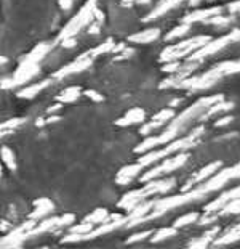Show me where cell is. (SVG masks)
<instances>
[{"label": "cell", "instance_id": "cell-1", "mask_svg": "<svg viewBox=\"0 0 240 249\" xmlns=\"http://www.w3.org/2000/svg\"><path fill=\"white\" fill-rule=\"evenodd\" d=\"M205 134V125H197L194 127L186 137H181V139H175L170 143H167V146L162 148V150H151L140 158V161L144 167H149L152 164H156L157 161L163 160V158L170 156L172 153H179V151H188L191 148L197 146L202 142V135Z\"/></svg>", "mask_w": 240, "mask_h": 249}, {"label": "cell", "instance_id": "cell-2", "mask_svg": "<svg viewBox=\"0 0 240 249\" xmlns=\"http://www.w3.org/2000/svg\"><path fill=\"white\" fill-rule=\"evenodd\" d=\"M176 185V178L175 177H170V178H156V180H149L146 182L143 188H138V190H131V192H127L124 196L120 198L119 201V208L130 213L133 208H136L141 201L147 199L149 196L152 195H157V193H168L170 190H173Z\"/></svg>", "mask_w": 240, "mask_h": 249}, {"label": "cell", "instance_id": "cell-3", "mask_svg": "<svg viewBox=\"0 0 240 249\" xmlns=\"http://www.w3.org/2000/svg\"><path fill=\"white\" fill-rule=\"evenodd\" d=\"M95 8H96V0H88V2L69 19V23L60 31V34L56 37L58 44H60L61 40L67 39V37H76L82 29L88 28L95 21Z\"/></svg>", "mask_w": 240, "mask_h": 249}, {"label": "cell", "instance_id": "cell-4", "mask_svg": "<svg viewBox=\"0 0 240 249\" xmlns=\"http://www.w3.org/2000/svg\"><path fill=\"white\" fill-rule=\"evenodd\" d=\"M211 37L210 36H195V37H191V39H186V40H181L178 44H173L167 47V49L162 50V53L159 56V61L162 63H167V61H172V60H186L189 55H192L197 49H200L202 45H205L207 42H210Z\"/></svg>", "mask_w": 240, "mask_h": 249}, {"label": "cell", "instance_id": "cell-5", "mask_svg": "<svg viewBox=\"0 0 240 249\" xmlns=\"http://www.w3.org/2000/svg\"><path fill=\"white\" fill-rule=\"evenodd\" d=\"M207 196H208V193L202 187H197V188L194 187L192 190H188V192H181L179 195H173V196H167V198L156 199L154 209L167 214L168 211H173L176 208H181V206L191 204V203H194V201H202V199H205Z\"/></svg>", "mask_w": 240, "mask_h": 249}, {"label": "cell", "instance_id": "cell-6", "mask_svg": "<svg viewBox=\"0 0 240 249\" xmlns=\"http://www.w3.org/2000/svg\"><path fill=\"white\" fill-rule=\"evenodd\" d=\"M236 42H240V28H236L234 31H231L229 34L218 37V39H211L210 42H207L205 45H202L200 49H197L194 53L189 55L186 60H189V61H204L205 58L218 53V52H221L223 49H226L227 45L236 44Z\"/></svg>", "mask_w": 240, "mask_h": 249}, {"label": "cell", "instance_id": "cell-7", "mask_svg": "<svg viewBox=\"0 0 240 249\" xmlns=\"http://www.w3.org/2000/svg\"><path fill=\"white\" fill-rule=\"evenodd\" d=\"M189 160V153L188 151H179L178 155H175L172 158H167V160H163L160 164L157 166H154L152 169H149L141 176V182L146 183L149 180H156V178H160L165 174H170V172H175L181 169L186 164V161Z\"/></svg>", "mask_w": 240, "mask_h": 249}, {"label": "cell", "instance_id": "cell-8", "mask_svg": "<svg viewBox=\"0 0 240 249\" xmlns=\"http://www.w3.org/2000/svg\"><path fill=\"white\" fill-rule=\"evenodd\" d=\"M239 177H240V162L236 164V166H231V167H223L221 171H218L208 180H205L200 187L210 195L213 192H216V190H221L224 185L227 182H231L232 178H239Z\"/></svg>", "mask_w": 240, "mask_h": 249}, {"label": "cell", "instance_id": "cell-9", "mask_svg": "<svg viewBox=\"0 0 240 249\" xmlns=\"http://www.w3.org/2000/svg\"><path fill=\"white\" fill-rule=\"evenodd\" d=\"M37 225V220L28 219L18 227H13L12 230L7 231V235L2 238V248H19L23 246L26 240H29V231Z\"/></svg>", "mask_w": 240, "mask_h": 249}, {"label": "cell", "instance_id": "cell-10", "mask_svg": "<svg viewBox=\"0 0 240 249\" xmlns=\"http://www.w3.org/2000/svg\"><path fill=\"white\" fill-rule=\"evenodd\" d=\"M76 220V215L74 214H64V215H53V217H47L37 224L34 229L29 231V238H34V236H39L42 233H48V231H53V230H58V229H63V227H71Z\"/></svg>", "mask_w": 240, "mask_h": 249}, {"label": "cell", "instance_id": "cell-11", "mask_svg": "<svg viewBox=\"0 0 240 249\" xmlns=\"http://www.w3.org/2000/svg\"><path fill=\"white\" fill-rule=\"evenodd\" d=\"M92 65H93V58L90 56L88 53H83V55L77 56L74 61L67 63L66 66H63V68H60L58 71L53 72V74H51V79H53V81H63V79H66V77H69V76H72V74L87 71Z\"/></svg>", "mask_w": 240, "mask_h": 249}, {"label": "cell", "instance_id": "cell-12", "mask_svg": "<svg viewBox=\"0 0 240 249\" xmlns=\"http://www.w3.org/2000/svg\"><path fill=\"white\" fill-rule=\"evenodd\" d=\"M40 74V63H31V61H21L19 66L16 68V71L13 72L12 77V86L21 87L24 84H28L31 79H34L35 76Z\"/></svg>", "mask_w": 240, "mask_h": 249}, {"label": "cell", "instance_id": "cell-13", "mask_svg": "<svg viewBox=\"0 0 240 249\" xmlns=\"http://www.w3.org/2000/svg\"><path fill=\"white\" fill-rule=\"evenodd\" d=\"M221 166H223L221 161H215V162H210V164H207V166H204L202 169H199L195 174H192L191 178L186 182L184 187L181 188V192H188V190L194 188L197 183H204L205 180H208L213 176V174H216L218 169H220Z\"/></svg>", "mask_w": 240, "mask_h": 249}, {"label": "cell", "instance_id": "cell-14", "mask_svg": "<svg viewBox=\"0 0 240 249\" xmlns=\"http://www.w3.org/2000/svg\"><path fill=\"white\" fill-rule=\"evenodd\" d=\"M240 72V60H231V61H221L218 63L204 72L208 79H215V81H221L223 77L226 76H232V74H239Z\"/></svg>", "mask_w": 240, "mask_h": 249}, {"label": "cell", "instance_id": "cell-15", "mask_svg": "<svg viewBox=\"0 0 240 249\" xmlns=\"http://www.w3.org/2000/svg\"><path fill=\"white\" fill-rule=\"evenodd\" d=\"M226 7H210V8H204V10H194V12H189L188 15H184L181 23H186V24H195V23H202L204 24L208 18L215 17V15H220L223 13Z\"/></svg>", "mask_w": 240, "mask_h": 249}, {"label": "cell", "instance_id": "cell-16", "mask_svg": "<svg viewBox=\"0 0 240 249\" xmlns=\"http://www.w3.org/2000/svg\"><path fill=\"white\" fill-rule=\"evenodd\" d=\"M236 198H240V185L239 187H234L231 190H226V192H223L218 198H215L213 201H210L208 204L204 206V213H218L223 206H226L229 201L236 199Z\"/></svg>", "mask_w": 240, "mask_h": 249}, {"label": "cell", "instance_id": "cell-17", "mask_svg": "<svg viewBox=\"0 0 240 249\" xmlns=\"http://www.w3.org/2000/svg\"><path fill=\"white\" fill-rule=\"evenodd\" d=\"M183 2H186V0H160L156 7L143 18V23H151V21H156L157 18H162L163 15L172 12V10L176 7H179Z\"/></svg>", "mask_w": 240, "mask_h": 249}, {"label": "cell", "instance_id": "cell-18", "mask_svg": "<svg viewBox=\"0 0 240 249\" xmlns=\"http://www.w3.org/2000/svg\"><path fill=\"white\" fill-rule=\"evenodd\" d=\"M143 169H144V166L140 161L135 162V164H128V166H124L119 172H117L115 183L122 185V187H124V185H128L133 178H136L138 176H140Z\"/></svg>", "mask_w": 240, "mask_h": 249}, {"label": "cell", "instance_id": "cell-19", "mask_svg": "<svg viewBox=\"0 0 240 249\" xmlns=\"http://www.w3.org/2000/svg\"><path fill=\"white\" fill-rule=\"evenodd\" d=\"M146 116H147V113L143 108H131V109H128L120 119L115 121V125L117 127H130L135 124H143L144 121H146Z\"/></svg>", "mask_w": 240, "mask_h": 249}, {"label": "cell", "instance_id": "cell-20", "mask_svg": "<svg viewBox=\"0 0 240 249\" xmlns=\"http://www.w3.org/2000/svg\"><path fill=\"white\" fill-rule=\"evenodd\" d=\"M220 227H211L208 229L207 231H204V235L197 236V238H192V240L188 243V248L191 249H205L208 246H211V243L220 236Z\"/></svg>", "mask_w": 240, "mask_h": 249}, {"label": "cell", "instance_id": "cell-21", "mask_svg": "<svg viewBox=\"0 0 240 249\" xmlns=\"http://www.w3.org/2000/svg\"><path fill=\"white\" fill-rule=\"evenodd\" d=\"M34 211L29 214L28 219H34V220H40L42 217H48L53 211H55V203L50 199V198H39L35 199L34 203Z\"/></svg>", "mask_w": 240, "mask_h": 249}, {"label": "cell", "instance_id": "cell-22", "mask_svg": "<svg viewBox=\"0 0 240 249\" xmlns=\"http://www.w3.org/2000/svg\"><path fill=\"white\" fill-rule=\"evenodd\" d=\"M51 82H53V79H44V81H40V82H37V84L26 86V87L19 89L18 92H16V97H18V98H24V100H32V98H35L40 92H44L45 89L50 87Z\"/></svg>", "mask_w": 240, "mask_h": 249}, {"label": "cell", "instance_id": "cell-23", "mask_svg": "<svg viewBox=\"0 0 240 249\" xmlns=\"http://www.w3.org/2000/svg\"><path fill=\"white\" fill-rule=\"evenodd\" d=\"M160 37V29L159 28H147L140 33H135L131 36H128L127 39L131 44H140V45H146V44H152Z\"/></svg>", "mask_w": 240, "mask_h": 249}, {"label": "cell", "instance_id": "cell-24", "mask_svg": "<svg viewBox=\"0 0 240 249\" xmlns=\"http://www.w3.org/2000/svg\"><path fill=\"white\" fill-rule=\"evenodd\" d=\"M234 107H236V103H234V102L221 100V102H218V103H215V105H211V107H208V108L205 109V113L202 114L197 121H202V123H204V121L213 118L215 114H224V113H227V111L234 109Z\"/></svg>", "mask_w": 240, "mask_h": 249}, {"label": "cell", "instance_id": "cell-25", "mask_svg": "<svg viewBox=\"0 0 240 249\" xmlns=\"http://www.w3.org/2000/svg\"><path fill=\"white\" fill-rule=\"evenodd\" d=\"M240 241V229H237L236 225L231 227L229 230H226L216 238L215 241L211 243V248H221V246H227V245H232V243H237Z\"/></svg>", "mask_w": 240, "mask_h": 249}, {"label": "cell", "instance_id": "cell-26", "mask_svg": "<svg viewBox=\"0 0 240 249\" xmlns=\"http://www.w3.org/2000/svg\"><path fill=\"white\" fill-rule=\"evenodd\" d=\"M53 49V44H48V42H42V44L35 45L28 55L24 56V61H31V63H40L44 58L50 53Z\"/></svg>", "mask_w": 240, "mask_h": 249}, {"label": "cell", "instance_id": "cell-27", "mask_svg": "<svg viewBox=\"0 0 240 249\" xmlns=\"http://www.w3.org/2000/svg\"><path fill=\"white\" fill-rule=\"evenodd\" d=\"M83 92H82V87L79 86H72V87H66L63 90L60 95H56V102H61V103H74L82 97Z\"/></svg>", "mask_w": 240, "mask_h": 249}, {"label": "cell", "instance_id": "cell-28", "mask_svg": "<svg viewBox=\"0 0 240 249\" xmlns=\"http://www.w3.org/2000/svg\"><path fill=\"white\" fill-rule=\"evenodd\" d=\"M176 233H178V229L173 225V227H163V229H159L154 231V235L149 238V243H152V245H157V243H162L165 240H168V238H173L176 236Z\"/></svg>", "mask_w": 240, "mask_h": 249}, {"label": "cell", "instance_id": "cell-29", "mask_svg": "<svg viewBox=\"0 0 240 249\" xmlns=\"http://www.w3.org/2000/svg\"><path fill=\"white\" fill-rule=\"evenodd\" d=\"M83 220L92 222L95 225H101V224H106V222L111 220V213L106 208H98V209H95L93 213H90Z\"/></svg>", "mask_w": 240, "mask_h": 249}, {"label": "cell", "instance_id": "cell-30", "mask_svg": "<svg viewBox=\"0 0 240 249\" xmlns=\"http://www.w3.org/2000/svg\"><path fill=\"white\" fill-rule=\"evenodd\" d=\"M191 31V24H186V23H181L178 24L176 28H173L172 31H168L167 34H165L163 39L167 42H173V40H178V39H183V37L188 34Z\"/></svg>", "mask_w": 240, "mask_h": 249}, {"label": "cell", "instance_id": "cell-31", "mask_svg": "<svg viewBox=\"0 0 240 249\" xmlns=\"http://www.w3.org/2000/svg\"><path fill=\"white\" fill-rule=\"evenodd\" d=\"M114 47H115V40H114V39H108L106 42H103V44L96 45L95 49L88 50L87 53L95 60V58H98V56H101V55L109 53V52H112V50H114Z\"/></svg>", "mask_w": 240, "mask_h": 249}, {"label": "cell", "instance_id": "cell-32", "mask_svg": "<svg viewBox=\"0 0 240 249\" xmlns=\"http://www.w3.org/2000/svg\"><path fill=\"white\" fill-rule=\"evenodd\" d=\"M236 18H234V15H229V17H224L223 13L220 15H215V17L208 18L204 24H211V26H216V28H227L229 24H232Z\"/></svg>", "mask_w": 240, "mask_h": 249}, {"label": "cell", "instance_id": "cell-33", "mask_svg": "<svg viewBox=\"0 0 240 249\" xmlns=\"http://www.w3.org/2000/svg\"><path fill=\"white\" fill-rule=\"evenodd\" d=\"M200 219V213H188V214H184V215H181L178 217V219L175 220V227L176 229H183V227H189L192 224H197Z\"/></svg>", "mask_w": 240, "mask_h": 249}, {"label": "cell", "instance_id": "cell-34", "mask_svg": "<svg viewBox=\"0 0 240 249\" xmlns=\"http://www.w3.org/2000/svg\"><path fill=\"white\" fill-rule=\"evenodd\" d=\"M218 214H220V217H224V215H240V198H236V199L229 201L226 206H223V208L218 211Z\"/></svg>", "mask_w": 240, "mask_h": 249}, {"label": "cell", "instance_id": "cell-35", "mask_svg": "<svg viewBox=\"0 0 240 249\" xmlns=\"http://www.w3.org/2000/svg\"><path fill=\"white\" fill-rule=\"evenodd\" d=\"M176 116L175 113V108L172 107H168V108H163V109H160L157 114H154L152 116V119H156V121H160V123H163L165 125H167L170 121H172L173 118Z\"/></svg>", "mask_w": 240, "mask_h": 249}, {"label": "cell", "instance_id": "cell-36", "mask_svg": "<svg viewBox=\"0 0 240 249\" xmlns=\"http://www.w3.org/2000/svg\"><path fill=\"white\" fill-rule=\"evenodd\" d=\"M2 161H3L5 166H7L8 169H12V171L16 169V156H15L12 148H8V146L2 148Z\"/></svg>", "mask_w": 240, "mask_h": 249}, {"label": "cell", "instance_id": "cell-37", "mask_svg": "<svg viewBox=\"0 0 240 249\" xmlns=\"http://www.w3.org/2000/svg\"><path fill=\"white\" fill-rule=\"evenodd\" d=\"M162 127H165V124H163V123H160V121L152 119V121H149V123H144V124L140 127V134H141V135H144V137H147L149 134H151V132L162 129Z\"/></svg>", "mask_w": 240, "mask_h": 249}, {"label": "cell", "instance_id": "cell-38", "mask_svg": "<svg viewBox=\"0 0 240 249\" xmlns=\"http://www.w3.org/2000/svg\"><path fill=\"white\" fill-rule=\"evenodd\" d=\"M154 231L156 230H144V231H138V233H133L131 236H128L127 238V245H133V243H141L144 240H149L152 235H154Z\"/></svg>", "mask_w": 240, "mask_h": 249}, {"label": "cell", "instance_id": "cell-39", "mask_svg": "<svg viewBox=\"0 0 240 249\" xmlns=\"http://www.w3.org/2000/svg\"><path fill=\"white\" fill-rule=\"evenodd\" d=\"M26 123V118H12L2 124V130H16Z\"/></svg>", "mask_w": 240, "mask_h": 249}, {"label": "cell", "instance_id": "cell-40", "mask_svg": "<svg viewBox=\"0 0 240 249\" xmlns=\"http://www.w3.org/2000/svg\"><path fill=\"white\" fill-rule=\"evenodd\" d=\"M218 219H220V214H218V213H204V215H200V219H199L197 224L202 225V227L211 225V224H215Z\"/></svg>", "mask_w": 240, "mask_h": 249}, {"label": "cell", "instance_id": "cell-41", "mask_svg": "<svg viewBox=\"0 0 240 249\" xmlns=\"http://www.w3.org/2000/svg\"><path fill=\"white\" fill-rule=\"evenodd\" d=\"M181 66H183V63H179V60H172V61L163 63L162 71L167 74H176L181 70Z\"/></svg>", "mask_w": 240, "mask_h": 249}, {"label": "cell", "instance_id": "cell-42", "mask_svg": "<svg viewBox=\"0 0 240 249\" xmlns=\"http://www.w3.org/2000/svg\"><path fill=\"white\" fill-rule=\"evenodd\" d=\"M83 95H85L87 98L92 100V102H95V103H103V102H104V97H103V95H101L99 92H96V90H93V89L85 90Z\"/></svg>", "mask_w": 240, "mask_h": 249}, {"label": "cell", "instance_id": "cell-43", "mask_svg": "<svg viewBox=\"0 0 240 249\" xmlns=\"http://www.w3.org/2000/svg\"><path fill=\"white\" fill-rule=\"evenodd\" d=\"M231 123H234V116L232 114H226V116H221L220 119L215 123L216 129H221V127H227Z\"/></svg>", "mask_w": 240, "mask_h": 249}, {"label": "cell", "instance_id": "cell-44", "mask_svg": "<svg viewBox=\"0 0 240 249\" xmlns=\"http://www.w3.org/2000/svg\"><path fill=\"white\" fill-rule=\"evenodd\" d=\"M135 55V49H131V47H125L124 50L120 52L119 55L115 56V61H122V60H128V58H131Z\"/></svg>", "mask_w": 240, "mask_h": 249}, {"label": "cell", "instance_id": "cell-45", "mask_svg": "<svg viewBox=\"0 0 240 249\" xmlns=\"http://www.w3.org/2000/svg\"><path fill=\"white\" fill-rule=\"evenodd\" d=\"M60 45L63 49H74V47L77 45V37H67V39L60 42Z\"/></svg>", "mask_w": 240, "mask_h": 249}, {"label": "cell", "instance_id": "cell-46", "mask_svg": "<svg viewBox=\"0 0 240 249\" xmlns=\"http://www.w3.org/2000/svg\"><path fill=\"white\" fill-rule=\"evenodd\" d=\"M226 10L231 15H240V0H236V2H231L226 5Z\"/></svg>", "mask_w": 240, "mask_h": 249}, {"label": "cell", "instance_id": "cell-47", "mask_svg": "<svg viewBox=\"0 0 240 249\" xmlns=\"http://www.w3.org/2000/svg\"><path fill=\"white\" fill-rule=\"evenodd\" d=\"M152 0H122V7H131V5H146L151 3Z\"/></svg>", "mask_w": 240, "mask_h": 249}, {"label": "cell", "instance_id": "cell-48", "mask_svg": "<svg viewBox=\"0 0 240 249\" xmlns=\"http://www.w3.org/2000/svg\"><path fill=\"white\" fill-rule=\"evenodd\" d=\"M58 5H60L63 12H69L74 7V0H58Z\"/></svg>", "mask_w": 240, "mask_h": 249}, {"label": "cell", "instance_id": "cell-49", "mask_svg": "<svg viewBox=\"0 0 240 249\" xmlns=\"http://www.w3.org/2000/svg\"><path fill=\"white\" fill-rule=\"evenodd\" d=\"M237 137H239L237 132H229V134H226V135L216 137L215 142H226V140H234V139H237Z\"/></svg>", "mask_w": 240, "mask_h": 249}, {"label": "cell", "instance_id": "cell-50", "mask_svg": "<svg viewBox=\"0 0 240 249\" xmlns=\"http://www.w3.org/2000/svg\"><path fill=\"white\" fill-rule=\"evenodd\" d=\"M87 29H88V33H90V34H93V36L99 34V31H101V23H98V21H93V23L90 24Z\"/></svg>", "mask_w": 240, "mask_h": 249}, {"label": "cell", "instance_id": "cell-51", "mask_svg": "<svg viewBox=\"0 0 240 249\" xmlns=\"http://www.w3.org/2000/svg\"><path fill=\"white\" fill-rule=\"evenodd\" d=\"M63 105H64V103H61V102H58V103H55V105H51L50 108H47V114H56V113H60V111L63 109Z\"/></svg>", "mask_w": 240, "mask_h": 249}, {"label": "cell", "instance_id": "cell-52", "mask_svg": "<svg viewBox=\"0 0 240 249\" xmlns=\"http://www.w3.org/2000/svg\"><path fill=\"white\" fill-rule=\"evenodd\" d=\"M58 121H61V116L60 114H47V125L48 124H55Z\"/></svg>", "mask_w": 240, "mask_h": 249}, {"label": "cell", "instance_id": "cell-53", "mask_svg": "<svg viewBox=\"0 0 240 249\" xmlns=\"http://www.w3.org/2000/svg\"><path fill=\"white\" fill-rule=\"evenodd\" d=\"M95 21H98V23H103V21H104V15L98 7L95 8Z\"/></svg>", "mask_w": 240, "mask_h": 249}, {"label": "cell", "instance_id": "cell-54", "mask_svg": "<svg viewBox=\"0 0 240 249\" xmlns=\"http://www.w3.org/2000/svg\"><path fill=\"white\" fill-rule=\"evenodd\" d=\"M0 227H2V231H10V230L13 229V225H12V224H8L7 220H2V222H0Z\"/></svg>", "mask_w": 240, "mask_h": 249}, {"label": "cell", "instance_id": "cell-55", "mask_svg": "<svg viewBox=\"0 0 240 249\" xmlns=\"http://www.w3.org/2000/svg\"><path fill=\"white\" fill-rule=\"evenodd\" d=\"M47 125V118H37V121H35V127H39V129H42V127H45Z\"/></svg>", "mask_w": 240, "mask_h": 249}, {"label": "cell", "instance_id": "cell-56", "mask_svg": "<svg viewBox=\"0 0 240 249\" xmlns=\"http://www.w3.org/2000/svg\"><path fill=\"white\" fill-rule=\"evenodd\" d=\"M125 44H124V42H120V44H115V47H114V50H112V53H120V52L122 50H124L125 49Z\"/></svg>", "mask_w": 240, "mask_h": 249}, {"label": "cell", "instance_id": "cell-57", "mask_svg": "<svg viewBox=\"0 0 240 249\" xmlns=\"http://www.w3.org/2000/svg\"><path fill=\"white\" fill-rule=\"evenodd\" d=\"M181 102H183V98H173L172 102H170L168 107H172V108H176V107H179Z\"/></svg>", "mask_w": 240, "mask_h": 249}, {"label": "cell", "instance_id": "cell-58", "mask_svg": "<svg viewBox=\"0 0 240 249\" xmlns=\"http://www.w3.org/2000/svg\"><path fill=\"white\" fill-rule=\"evenodd\" d=\"M200 2H202V0H188V3L192 5V7H194V5H199Z\"/></svg>", "mask_w": 240, "mask_h": 249}, {"label": "cell", "instance_id": "cell-59", "mask_svg": "<svg viewBox=\"0 0 240 249\" xmlns=\"http://www.w3.org/2000/svg\"><path fill=\"white\" fill-rule=\"evenodd\" d=\"M236 227H237V229H240V222H239V224H237Z\"/></svg>", "mask_w": 240, "mask_h": 249}]
</instances>
